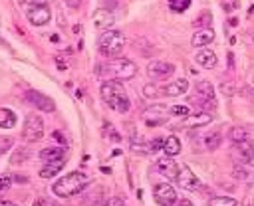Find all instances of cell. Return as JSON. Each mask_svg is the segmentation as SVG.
Wrapping results in <instances>:
<instances>
[{"label": "cell", "instance_id": "f546056e", "mask_svg": "<svg viewBox=\"0 0 254 206\" xmlns=\"http://www.w3.org/2000/svg\"><path fill=\"white\" fill-rule=\"evenodd\" d=\"M32 206H60L56 200H52V198H48V196H40V198H36L34 200V204Z\"/></svg>", "mask_w": 254, "mask_h": 206}, {"label": "cell", "instance_id": "f1b7e54d", "mask_svg": "<svg viewBox=\"0 0 254 206\" xmlns=\"http://www.w3.org/2000/svg\"><path fill=\"white\" fill-rule=\"evenodd\" d=\"M159 93H161V89L155 85V81L145 83V87H143V95H145V97H155V95H159Z\"/></svg>", "mask_w": 254, "mask_h": 206}, {"label": "cell", "instance_id": "30bf717a", "mask_svg": "<svg viewBox=\"0 0 254 206\" xmlns=\"http://www.w3.org/2000/svg\"><path fill=\"white\" fill-rule=\"evenodd\" d=\"M175 71V65L173 63H167V61H151L147 65V75L153 79V81H159V79H165L169 75H173Z\"/></svg>", "mask_w": 254, "mask_h": 206}, {"label": "cell", "instance_id": "2e32d148", "mask_svg": "<svg viewBox=\"0 0 254 206\" xmlns=\"http://www.w3.org/2000/svg\"><path fill=\"white\" fill-rule=\"evenodd\" d=\"M212 40H214V32H212L210 28H202V30H196V32L192 34L190 44H192L194 48H202V46L210 44Z\"/></svg>", "mask_w": 254, "mask_h": 206}, {"label": "cell", "instance_id": "74e56055", "mask_svg": "<svg viewBox=\"0 0 254 206\" xmlns=\"http://www.w3.org/2000/svg\"><path fill=\"white\" fill-rule=\"evenodd\" d=\"M81 2H83V0H65V4H67L69 8H77Z\"/></svg>", "mask_w": 254, "mask_h": 206}, {"label": "cell", "instance_id": "5bb4252c", "mask_svg": "<svg viewBox=\"0 0 254 206\" xmlns=\"http://www.w3.org/2000/svg\"><path fill=\"white\" fill-rule=\"evenodd\" d=\"M187 89H189V81L181 77V79H175V81L167 83V85L161 89V93H165L167 97H179V95L187 93Z\"/></svg>", "mask_w": 254, "mask_h": 206}, {"label": "cell", "instance_id": "cb8c5ba5", "mask_svg": "<svg viewBox=\"0 0 254 206\" xmlns=\"http://www.w3.org/2000/svg\"><path fill=\"white\" fill-rule=\"evenodd\" d=\"M228 139H230L234 145L244 143V141H248V131H246V129H242V127H234V129H230Z\"/></svg>", "mask_w": 254, "mask_h": 206}, {"label": "cell", "instance_id": "44dd1931", "mask_svg": "<svg viewBox=\"0 0 254 206\" xmlns=\"http://www.w3.org/2000/svg\"><path fill=\"white\" fill-rule=\"evenodd\" d=\"M163 151H165V154H169V156H177V154L181 153V141H179L175 135L167 137L165 143H163Z\"/></svg>", "mask_w": 254, "mask_h": 206}, {"label": "cell", "instance_id": "277c9868", "mask_svg": "<svg viewBox=\"0 0 254 206\" xmlns=\"http://www.w3.org/2000/svg\"><path fill=\"white\" fill-rule=\"evenodd\" d=\"M24 141L28 143H38L44 137V121L38 115H28L24 121V131H22Z\"/></svg>", "mask_w": 254, "mask_h": 206}, {"label": "cell", "instance_id": "ffe728a7", "mask_svg": "<svg viewBox=\"0 0 254 206\" xmlns=\"http://www.w3.org/2000/svg\"><path fill=\"white\" fill-rule=\"evenodd\" d=\"M220 143H222V137H220L218 131H210V133H206V135L202 137V145H204L206 151H214V149H218Z\"/></svg>", "mask_w": 254, "mask_h": 206}, {"label": "cell", "instance_id": "7bdbcfd3", "mask_svg": "<svg viewBox=\"0 0 254 206\" xmlns=\"http://www.w3.org/2000/svg\"><path fill=\"white\" fill-rule=\"evenodd\" d=\"M6 147H8V145H0V153H2V151H4Z\"/></svg>", "mask_w": 254, "mask_h": 206}, {"label": "cell", "instance_id": "8fae6325", "mask_svg": "<svg viewBox=\"0 0 254 206\" xmlns=\"http://www.w3.org/2000/svg\"><path fill=\"white\" fill-rule=\"evenodd\" d=\"M28 22L34 24V26H44L50 22V8L46 4H36V6H30L28 12Z\"/></svg>", "mask_w": 254, "mask_h": 206}, {"label": "cell", "instance_id": "4316f807", "mask_svg": "<svg viewBox=\"0 0 254 206\" xmlns=\"http://www.w3.org/2000/svg\"><path fill=\"white\" fill-rule=\"evenodd\" d=\"M169 113L175 115V117H189L190 109L187 105H173V107H169Z\"/></svg>", "mask_w": 254, "mask_h": 206}, {"label": "cell", "instance_id": "e0dca14e", "mask_svg": "<svg viewBox=\"0 0 254 206\" xmlns=\"http://www.w3.org/2000/svg\"><path fill=\"white\" fill-rule=\"evenodd\" d=\"M194 61H196L198 65L206 67V69H212V67L216 65V53H214L212 50H200V52H196Z\"/></svg>", "mask_w": 254, "mask_h": 206}, {"label": "cell", "instance_id": "5b68a950", "mask_svg": "<svg viewBox=\"0 0 254 206\" xmlns=\"http://www.w3.org/2000/svg\"><path fill=\"white\" fill-rule=\"evenodd\" d=\"M109 71L115 75V79H131L137 73V65L127 59V57H113V61L109 63Z\"/></svg>", "mask_w": 254, "mask_h": 206}, {"label": "cell", "instance_id": "b9f144b4", "mask_svg": "<svg viewBox=\"0 0 254 206\" xmlns=\"http://www.w3.org/2000/svg\"><path fill=\"white\" fill-rule=\"evenodd\" d=\"M0 206H18L14 202H8V200H0Z\"/></svg>", "mask_w": 254, "mask_h": 206}, {"label": "cell", "instance_id": "1f68e13d", "mask_svg": "<svg viewBox=\"0 0 254 206\" xmlns=\"http://www.w3.org/2000/svg\"><path fill=\"white\" fill-rule=\"evenodd\" d=\"M10 184H12V176L10 174H0V192L6 190Z\"/></svg>", "mask_w": 254, "mask_h": 206}, {"label": "cell", "instance_id": "d590c367", "mask_svg": "<svg viewBox=\"0 0 254 206\" xmlns=\"http://www.w3.org/2000/svg\"><path fill=\"white\" fill-rule=\"evenodd\" d=\"M22 156H30V151H26V149L18 151V153L14 154V158H12V162H22Z\"/></svg>", "mask_w": 254, "mask_h": 206}, {"label": "cell", "instance_id": "ab89813d", "mask_svg": "<svg viewBox=\"0 0 254 206\" xmlns=\"http://www.w3.org/2000/svg\"><path fill=\"white\" fill-rule=\"evenodd\" d=\"M56 63H58V69H65V67H67V65H65V61H62L60 57L56 59Z\"/></svg>", "mask_w": 254, "mask_h": 206}, {"label": "cell", "instance_id": "3957f363", "mask_svg": "<svg viewBox=\"0 0 254 206\" xmlns=\"http://www.w3.org/2000/svg\"><path fill=\"white\" fill-rule=\"evenodd\" d=\"M123 46H125V36L119 30H103V34L97 40V48L103 57H119Z\"/></svg>", "mask_w": 254, "mask_h": 206}, {"label": "cell", "instance_id": "ba28073f", "mask_svg": "<svg viewBox=\"0 0 254 206\" xmlns=\"http://www.w3.org/2000/svg\"><path fill=\"white\" fill-rule=\"evenodd\" d=\"M175 182L183 188V190H196L200 186V180L194 176V172L187 166V164H179L177 174H175Z\"/></svg>", "mask_w": 254, "mask_h": 206}, {"label": "cell", "instance_id": "8d00e7d4", "mask_svg": "<svg viewBox=\"0 0 254 206\" xmlns=\"http://www.w3.org/2000/svg\"><path fill=\"white\" fill-rule=\"evenodd\" d=\"M173 206H192V202H190V200H187V198H181V200H177Z\"/></svg>", "mask_w": 254, "mask_h": 206}, {"label": "cell", "instance_id": "f35d334b", "mask_svg": "<svg viewBox=\"0 0 254 206\" xmlns=\"http://www.w3.org/2000/svg\"><path fill=\"white\" fill-rule=\"evenodd\" d=\"M24 4H30V6H36V4H46L48 0H22Z\"/></svg>", "mask_w": 254, "mask_h": 206}, {"label": "cell", "instance_id": "d6986e66", "mask_svg": "<svg viewBox=\"0 0 254 206\" xmlns=\"http://www.w3.org/2000/svg\"><path fill=\"white\" fill-rule=\"evenodd\" d=\"M64 166H65V160H64V158H60V160H50V162H46V164L42 166L40 176H42V178H52V176H56Z\"/></svg>", "mask_w": 254, "mask_h": 206}, {"label": "cell", "instance_id": "7a4b0ae2", "mask_svg": "<svg viewBox=\"0 0 254 206\" xmlns=\"http://www.w3.org/2000/svg\"><path fill=\"white\" fill-rule=\"evenodd\" d=\"M89 182H91V178L87 174H83V172H69V174L60 176V180L54 182L52 190L60 198H69L73 194L83 192L89 186Z\"/></svg>", "mask_w": 254, "mask_h": 206}, {"label": "cell", "instance_id": "4dcf8cb0", "mask_svg": "<svg viewBox=\"0 0 254 206\" xmlns=\"http://www.w3.org/2000/svg\"><path fill=\"white\" fill-rule=\"evenodd\" d=\"M163 143H165V139H161V137H155V139L149 143V153L161 151V149H163Z\"/></svg>", "mask_w": 254, "mask_h": 206}, {"label": "cell", "instance_id": "7c38bea8", "mask_svg": "<svg viewBox=\"0 0 254 206\" xmlns=\"http://www.w3.org/2000/svg\"><path fill=\"white\" fill-rule=\"evenodd\" d=\"M93 24H95V28L101 30V32H103V30H111V26L115 24V16H113L111 10L99 8V10L93 12Z\"/></svg>", "mask_w": 254, "mask_h": 206}, {"label": "cell", "instance_id": "d6a6232c", "mask_svg": "<svg viewBox=\"0 0 254 206\" xmlns=\"http://www.w3.org/2000/svg\"><path fill=\"white\" fill-rule=\"evenodd\" d=\"M101 206H125V202H123L121 198H117V196H111V198H107Z\"/></svg>", "mask_w": 254, "mask_h": 206}, {"label": "cell", "instance_id": "8992f818", "mask_svg": "<svg viewBox=\"0 0 254 206\" xmlns=\"http://www.w3.org/2000/svg\"><path fill=\"white\" fill-rule=\"evenodd\" d=\"M169 115H171V113H169V107L157 103V105H151V107L145 109V113H143V121H145L147 127H159V125L167 123Z\"/></svg>", "mask_w": 254, "mask_h": 206}, {"label": "cell", "instance_id": "9c48e42d", "mask_svg": "<svg viewBox=\"0 0 254 206\" xmlns=\"http://www.w3.org/2000/svg\"><path fill=\"white\" fill-rule=\"evenodd\" d=\"M26 101H30L36 109H40V111H44V113H54V111H56L54 101H52L48 95L40 93V91H34V89L26 91Z\"/></svg>", "mask_w": 254, "mask_h": 206}, {"label": "cell", "instance_id": "6da1fadb", "mask_svg": "<svg viewBox=\"0 0 254 206\" xmlns=\"http://www.w3.org/2000/svg\"><path fill=\"white\" fill-rule=\"evenodd\" d=\"M99 91H101L103 101H105L115 113H127V111H129L131 101H129L127 91H125V87H123L121 81H117V79H107V81L101 83V89H99Z\"/></svg>", "mask_w": 254, "mask_h": 206}, {"label": "cell", "instance_id": "d4e9b609", "mask_svg": "<svg viewBox=\"0 0 254 206\" xmlns=\"http://www.w3.org/2000/svg\"><path fill=\"white\" fill-rule=\"evenodd\" d=\"M101 196H103V188L97 184V186L93 188V194H87V196L83 198V204H85V206H95V204H99Z\"/></svg>", "mask_w": 254, "mask_h": 206}, {"label": "cell", "instance_id": "7402d4cb", "mask_svg": "<svg viewBox=\"0 0 254 206\" xmlns=\"http://www.w3.org/2000/svg\"><path fill=\"white\" fill-rule=\"evenodd\" d=\"M40 158H42L44 162L60 160V158H64V149H60V147H48V149H42V151H40Z\"/></svg>", "mask_w": 254, "mask_h": 206}, {"label": "cell", "instance_id": "60d3db41", "mask_svg": "<svg viewBox=\"0 0 254 206\" xmlns=\"http://www.w3.org/2000/svg\"><path fill=\"white\" fill-rule=\"evenodd\" d=\"M54 139H58V141H62V143L65 145V139H64V135H62V133H58V131H56V133H54Z\"/></svg>", "mask_w": 254, "mask_h": 206}, {"label": "cell", "instance_id": "83f0119b", "mask_svg": "<svg viewBox=\"0 0 254 206\" xmlns=\"http://www.w3.org/2000/svg\"><path fill=\"white\" fill-rule=\"evenodd\" d=\"M169 6H171L173 12H185L190 6V0H171Z\"/></svg>", "mask_w": 254, "mask_h": 206}, {"label": "cell", "instance_id": "484cf974", "mask_svg": "<svg viewBox=\"0 0 254 206\" xmlns=\"http://www.w3.org/2000/svg\"><path fill=\"white\" fill-rule=\"evenodd\" d=\"M208 206H238V202L228 196H214L208 200Z\"/></svg>", "mask_w": 254, "mask_h": 206}, {"label": "cell", "instance_id": "4fadbf2b", "mask_svg": "<svg viewBox=\"0 0 254 206\" xmlns=\"http://www.w3.org/2000/svg\"><path fill=\"white\" fill-rule=\"evenodd\" d=\"M155 168H157V172H161L163 176H167V178H173L175 180V174H177V168H179V162L177 160H173V156H163V158H159L157 162H155Z\"/></svg>", "mask_w": 254, "mask_h": 206}, {"label": "cell", "instance_id": "ac0fdd59", "mask_svg": "<svg viewBox=\"0 0 254 206\" xmlns=\"http://www.w3.org/2000/svg\"><path fill=\"white\" fill-rule=\"evenodd\" d=\"M212 121V115L202 111V113H192L189 117H185V125L187 127H202V125H208Z\"/></svg>", "mask_w": 254, "mask_h": 206}, {"label": "cell", "instance_id": "603a6c76", "mask_svg": "<svg viewBox=\"0 0 254 206\" xmlns=\"http://www.w3.org/2000/svg\"><path fill=\"white\" fill-rule=\"evenodd\" d=\"M16 125V113L12 109H0V129H10Z\"/></svg>", "mask_w": 254, "mask_h": 206}, {"label": "cell", "instance_id": "836d02e7", "mask_svg": "<svg viewBox=\"0 0 254 206\" xmlns=\"http://www.w3.org/2000/svg\"><path fill=\"white\" fill-rule=\"evenodd\" d=\"M232 174H234V178H238V180H246V178H248V172H246L244 168H240V166H234Z\"/></svg>", "mask_w": 254, "mask_h": 206}, {"label": "cell", "instance_id": "9a60e30c", "mask_svg": "<svg viewBox=\"0 0 254 206\" xmlns=\"http://www.w3.org/2000/svg\"><path fill=\"white\" fill-rule=\"evenodd\" d=\"M236 151H238V156H240L242 162L254 166V143H250V141L238 143L236 145Z\"/></svg>", "mask_w": 254, "mask_h": 206}, {"label": "cell", "instance_id": "52a82bcc", "mask_svg": "<svg viewBox=\"0 0 254 206\" xmlns=\"http://www.w3.org/2000/svg\"><path fill=\"white\" fill-rule=\"evenodd\" d=\"M153 198L159 206H173L179 196H177V190L169 184V182H161V184H155L153 188Z\"/></svg>", "mask_w": 254, "mask_h": 206}, {"label": "cell", "instance_id": "e575fe53", "mask_svg": "<svg viewBox=\"0 0 254 206\" xmlns=\"http://www.w3.org/2000/svg\"><path fill=\"white\" fill-rule=\"evenodd\" d=\"M210 22V12H204L198 16V20H194V26H200V24H208Z\"/></svg>", "mask_w": 254, "mask_h": 206}]
</instances>
